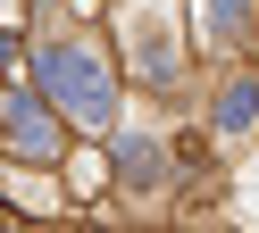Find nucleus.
Here are the masks:
<instances>
[{"label":"nucleus","mask_w":259,"mask_h":233,"mask_svg":"<svg viewBox=\"0 0 259 233\" xmlns=\"http://www.w3.org/2000/svg\"><path fill=\"white\" fill-rule=\"evenodd\" d=\"M218 125L226 133H251L259 125V83H226V92H218Z\"/></svg>","instance_id":"3"},{"label":"nucleus","mask_w":259,"mask_h":233,"mask_svg":"<svg viewBox=\"0 0 259 233\" xmlns=\"http://www.w3.org/2000/svg\"><path fill=\"white\" fill-rule=\"evenodd\" d=\"M125 166H134V175L151 183V175H159V142H125Z\"/></svg>","instance_id":"5"},{"label":"nucleus","mask_w":259,"mask_h":233,"mask_svg":"<svg viewBox=\"0 0 259 233\" xmlns=\"http://www.w3.org/2000/svg\"><path fill=\"white\" fill-rule=\"evenodd\" d=\"M42 83L59 92V108L75 125H109L117 116V92H109V67L92 59L84 42H42Z\"/></svg>","instance_id":"1"},{"label":"nucleus","mask_w":259,"mask_h":233,"mask_svg":"<svg viewBox=\"0 0 259 233\" xmlns=\"http://www.w3.org/2000/svg\"><path fill=\"white\" fill-rule=\"evenodd\" d=\"M201 17H209V33L226 42V33H242V25H251V0H201Z\"/></svg>","instance_id":"4"},{"label":"nucleus","mask_w":259,"mask_h":233,"mask_svg":"<svg viewBox=\"0 0 259 233\" xmlns=\"http://www.w3.org/2000/svg\"><path fill=\"white\" fill-rule=\"evenodd\" d=\"M9 142H17L25 158H51V150H59V125L34 108V100H9Z\"/></svg>","instance_id":"2"}]
</instances>
